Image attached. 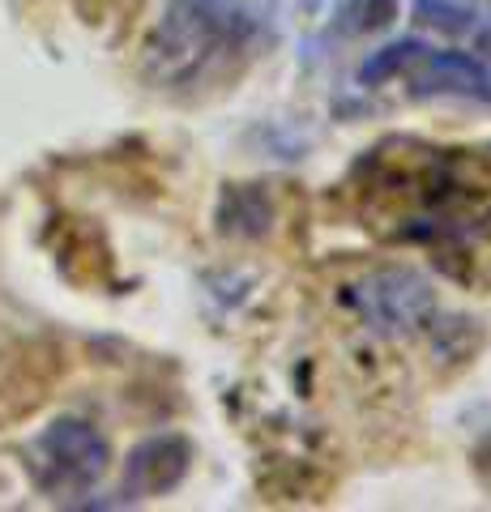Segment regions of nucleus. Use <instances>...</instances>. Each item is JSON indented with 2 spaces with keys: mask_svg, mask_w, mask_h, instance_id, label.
Returning a JSON list of instances; mask_svg holds the SVG:
<instances>
[{
  "mask_svg": "<svg viewBox=\"0 0 491 512\" xmlns=\"http://www.w3.org/2000/svg\"><path fill=\"white\" fill-rule=\"evenodd\" d=\"M479 52H483V56L491 60V26H487V30H483V35H479Z\"/></svg>",
  "mask_w": 491,
  "mask_h": 512,
  "instance_id": "nucleus-14",
  "label": "nucleus"
},
{
  "mask_svg": "<svg viewBox=\"0 0 491 512\" xmlns=\"http://www.w3.org/2000/svg\"><path fill=\"white\" fill-rule=\"evenodd\" d=\"M65 376V350L52 338H30L0 355V431L30 419Z\"/></svg>",
  "mask_w": 491,
  "mask_h": 512,
  "instance_id": "nucleus-5",
  "label": "nucleus"
},
{
  "mask_svg": "<svg viewBox=\"0 0 491 512\" xmlns=\"http://www.w3.org/2000/svg\"><path fill=\"white\" fill-rule=\"evenodd\" d=\"M188 466H193V444L176 431H163V436L141 440L129 461H124V478H120V495L124 500H154V495H167L184 483Z\"/></svg>",
  "mask_w": 491,
  "mask_h": 512,
  "instance_id": "nucleus-7",
  "label": "nucleus"
},
{
  "mask_svg": "<svg viewBox=\"0 0 491 512\" xmlns=\"http://www.w3.org/2000/svg\"><path fill=\"white\" fill-rule=\"evenodd\" d=\"M415 22L445 30V35H466L474 26V9L462 0H415Z\"/></svg>",
  "mask_w": 491,
  "mask_h": 512,
  "instance_id": "nucleus-12",
  "label": "nucleus"
},
{
  "mask_svg": "<svg viewBox=\"0 0 491 512\" xmlns=\"http://www.w3.org/2000/svg\"><path fill=\"white\" fill-rule=\"evenodd\" d=\"M406 82L423 99H457L491 111V69L466 52H423L406 64Z\"/></svg>",
  "mask_w": 491,
  "mask_h": 512,
  "instance_id": "nucleus-6",
  "label": "nucleus"
},
{
  "mask_svg": "<svg viewBox=\"0 0 491 512\" xmlns=\"http://www.w3.org/2000/svg\"><path fill=\"white\" fill-rule=\"evenodd\" d=\"M346 308L376 338H419L440 329V303L432 282L406 265H385L346 286Z\"/></svg>",
  "mask_w": 491,
  "mask_h": 512,
  "instance_id": "nucleus-3",
  "label": "nucleus"
},
{
  "mask_svg": "<svg viewBox=\"0 0 491 512\" xmlns=\"http://www.w3.org/2000/svg\"><path fill=\"white\" fill-rule=\"evenodd\" d=\"M393 18H398V0H338L334 30H338V35L363 39V35L385 30Z\"/></svg>",
  "mask_w": 491,
  "mask_h": 512,
  "instance_id": "nucleus-10",
  "label": "nucleus"
},
{
  "mask_svg": "<svg viewBox=\"0 0 491 512\" xmlns=\"http://www.w3.org/2000/svg\"><path fill=\"white\" fill-rule=\"evenodd\" d=\"M474 470H479V478L491 487V431L479 440V448H474Z\"/></svg>",
  "mask_w": 491,
  "mask_h": 512,
  "instance_id": "nucleus-13",
  "label": "nucleus"
},
{
  "mask_svg": "<svg viewBox=\"0 0 491 512\" xmlns=\"http://www.w3.org/2000/svg\"><path fill=\"white\" fill-rule=\"evenodd\" d=\"M427 43L419 39H398V43H389V47H380V52H372L368 60L359 64V82L363 86H380V82H393L398 73H406V64L415 60L423 52Z\"/></svg>",
  "mask_w": 491,
  "mask_h": 512,
  "instance_id": "nucleus-11",
  "label": "nucleus"
},
{
  "mask_svg": "<svg viewBox=\"0 0 491 512\" xmlns=\"http://www.w3.org/2000/svg\"><path fill=\"white\" fill-rule=\"evenodd\" d=\"M30 457V474H35V487L52 500H82V495L99 483L112 466V444L90 419H65L47 423L26 448Z\"/></svg>",
  "mask_w": 491,
  "mask_h": 512,
  "instance_id": "nucleus-4",
  "label": "nucleus"
},
{
  "mask_svg": "<svg viewBox=\"0 0 491 512\" xmlns=\"http://www.w3.org/2000/svg\"><path fill=\"white\" fill-rule=\"evenodd\" d=\"M265 26L248 0H167L141 47V73L154 90L193 94L227 86L261 52Z\"/></svg>",
  "mask_w": 491,
  "mask_h": 512,
  "instance_id": "nucleus-2",
  "label": "nucleus"
},
{
  "mask_svg": "<svg viewBox=\"0 0 491 512\" xmlns=\"http://www.w3.org/2000/svg\"><path fill=\"white\" fill-rule=\"evenodd\" d=\"M47 244L56 252V265L65 269L73 282L94 286L112 274V248H107L103 231L86 218H60V227L47 235Z\"/></svg>",
  "mask_w": 491,
  "mask_h": 512,
  "instance_id": "nucleus-8",
  "label": "nucleus"
},
{
  "mask_svg": "<svg viewBox=\"0 0 491 512\" xmlns=\"http://www.w3.org/2000/svg\"><path fill=\"white\" fill-rule=\"evenodd\" d=\"M274 222V197L265 184H231L218 205V231L223 235H265Z\"/></svg>",
  "mask_w": 491,
  "mask_h": 512,
  "instance_id": "nucleus-9",
  "label": "nucleus"
},
{
  "mask_svg": "<svg viewBox=\"0 0 491 512\" xmlns=\"http://www.w3.org/2000/svg\"><path fill=\"white\" fill-rule=\"evenodd\" d=\"M334 205L389 248H415L436 274L491 291V146L380 137L338 180Z\"/></svg>",
  "mask_w": 491,
  "mask_h": 512,
  "instance_id": "nucleus-1",
  "label": "nucleus"
}]
</instances>
